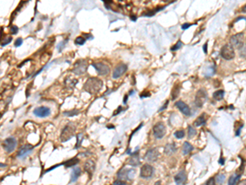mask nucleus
I'll return each instance as SVG.
<instances>
[{"label":"nucleus","mask_w":246,"mask_h":185,"mask_svg":"<svg viewBox=\"0 0 246 185\" xmlns=\"http://www.w3.org/2000/svg\"><path fill=\"white\" fill-rule=\"evenodd\" d=\"M93 67L95 68V70L97 71L99 75L102 76H105L107 74L109 73L110 72V68L108 65L103 64V63H95L93 64Z\"/></svg>","instance_id":"9"},{"label":"nucleus","mask_w":246,"mask_h":185,"mask_svg":"<svg viewBox=\"0 0 246 185\" xmlns=\"http://www.w3.org/2000/svg\"><path fill=\"white\" fill-rule=\"evenodd\" d=\"M59 165H60V164H57V165H56V166H53V167L50 168V169H49V170H46V172H49V171L52 170H53L54 168H56V167H57V166H59Z\"/></svg>","instance_id":"45"},{"label":"nucleus","mask_w":246,"mask_h":185,"mask_svg":"<svg viewBox=\"0 0 246 185\" xmlns=\"http://www.w3.org/2000/svg\"><path fill=\"white\" fill-rule=\"evenodd\" d=\"M235 55V50L231 44H225L221 50V56L226 60H231Z\"/></svg>","instance_id":"3"},{"label":"nucleus","mask_w":246,"mask_h":185,"mask_svg":"<svg viewBox=\"0 0 246 185\" xmlns=\"http://www.w3.org/2000/svg\"><path fill=\"white\" fill-rule=\"evenodd\" d=\"M196 135V130L193 128L192 126H189L188 128V136L189 137H193L194 136Z\"/></svg>","instance_id":"29"},{"label":"nucleus","mask_w":246,"mask_h":185,"mask_svg":"<svg viewBox=\"0 0 246 185\" xmlns=\"http://www.w3.org/2000/svg\"><path fill=\"white\" fill-rule=\"evenodd\" d=\"M206 123V119L204 117V114L198 117L196 119V120L194 122V125L195 127H199V126H203Z\"/></svg>","instance_id":"23"},{"label":"nucleus","mask_w":246,"mask_h":185,"mask_svg":"<svg viewBox=\"0 0 246 185\" xmlns=\"http://www.w3.org/2000/svg\"><path fill=\"white\" fill-rule=\"evenodd\" d=\"M212 97L216 100H222L223 97H224V91L220 90V91L215 92L213 93V95H212Z\"/></svg>","instance_id":"25"},{"label":"nucleus","mask_w":246,"mask_h":185,"mask_svg":"<svg viewBox=\"0 0 246 185\" xmlns=\"http://www.w3.org/2000/svg\"><path fill=\"white\" fill-rule=\"evenodd\" d=\"M131 19L132 21H136V17L135 16H131Z\"/></svg>","instance_id":"49"},{"label":"nucleus","mask_w":246,"mask_h":185,"mask_svg":"<svg viewBox=\"0 0 246 185\" xmlns=\"http://www.w3.org/2000/svg\"><path fill=\"white\" fill-rule=\"evenodd\" d=\"M16 143H17V142H16V140L15 139L14 137H7L3 143V147L7 152L9 153V152H12L15 149V147L16 146Z\"/></svg>","instance_id":"7"},{"label":"nucleus","mask_w":246,"mask_h":185,"mask_svg":"<svg viewBox=\"0 0 246 185\" xmlns=\"http://www.w3.org/2000/svg\"><path fill=\"white\" fill-rule=\"evenodd\" d=\"M193 149H194V147H193V146H192L190 143H187V142L184 143V145H183L182 147V151L184 155H188V154H190V152L193 151Z\"/></svg>","instance_id":"22"},{"label":"nucleus","mask_w":246,"mask_h":185,"mask_svg":"<svg viewBox=\"0 0 246 185\" xmlns=\"http://www.w3.org/2000/svg\"><path fill=\"white\" fill-rule=\"evenodd\" d=\"M81 174V170L79 167H76L75 169H73V170L71 172V182H76L77 180V178H79V176Z\"/></svg>","instance_id":"18"},{"label":"nucleus","mask_w":246,"mask_h":185,"mask_svg":"<svg viewBox=\"0 0 246 185\" xmlns=\"http://www.w3.org/2000/svg\"><path fill=\"white\" fill-rule=\"evenodd\" d=\"M17 31H18V27H16V26H13L12 27H11V32H12V34H16L17 33Z\"/></svg>","instance_id":"37"},{"label":"nucleus","mask_w":246,"mask_h":185,"mask_svg":"<svg viewBox=\"0 0 246 185\" xmlns=\"http://www.w3.org/2000/svg\"><path fill=\"white\" fill-rule=\"evenodd\" d=\"M33 113L35 116H37L39 118H45V117H48L49 114H51V110L48 107L41 106L35 109Z\"/></svg>","instance_id":"11"},{"label":"nucleus","mask_w":246,"mask_h":185,"mask_svg":"<svg viewBox=\"0 0 246 185\" xmlns=\"http://www.w3.org/2000/svg\"><path fill=\"white\" fill-rule=\"evenodd\" d=\"M225 181V175L222 174H218V176L216 177V183L217 184H222Z\"/></svg>","instance_id":"30"},{"label":"nucleus","mask_w":246,"mask_h":185,"mask_svg":"<svg viewBox=\"0 0 246 185\" xmlns=\"http://www.w3.org/2000/svg\"><path fill=\"white\" fill-rule=\"evenodd\" d=\"M149 95H150L149 93H147V94H142L140 96V98H144V97H148V96H149Z\"/></svg>","instance_id":"44"},{"label":"nucleus","mask_w":246,"mask_h":185,"mask_svg":"<svg viewBox=\"0 0 246 185\" xmlns=\"http://www.w3.org/2000/svg\"><path fill=\"white\" fill-rule=\"evenodd\" d=\"M12 41V37H8V38H7L6 40H3V42H2V44H1V46H5L6 44H9V43Z\"/></svg>","instance_id":"35"},{"label":"nucleus","mask_w":246,"mask_h":185,"mask_svg":"<svg viewBox=\"0 0 246 185\" xmlns=\"http://www.w3.org/2000/svg\"><path fill=\"white\" fill-rule=\"evenodd\" d=\"M94 168H95V164H94V162L92 161L91 160H89L85 162L84 166V170L86 171L87 173L90 174H91L94 171Z\"/></svg>","instance_id":"17"},{"label":"nucleus","mask_w":246,"mask_h":185,"mask_svg":"<svg viewBox=\"0 0 246 185\" xmlns=\"http://www.w3.org/2000/svg\"><path fill=\"white\" fill-rule=\"evenodd\" d=\"M174 136L176 137V138L178 139H181L185 137V132L183 130H179V131H176V133H174Z\"/></svg>","instance_id":"32"},{"label":"nucleus","mask_w":246,"mask_h":185,"mask_svg":"<svg viewBox=\"0 0 246 185\" xmlns=\"http://www.w3.org/2000/svg\"><path fill=\"white\" fill-rule=\"evenodd\" d=\"M154 135L157 139H162L166 133V128L164 123L162 122H158L155 124L153 128Z\"/></svg>","instance_id":"5"},{"label":"nucleus","mask_w":246,"mask_h":185,"mask_svg":"<svg viewBox=\"0 0 246 185\" xmlns=\"http://www.w3.org/2000/svg\"><path fill=\"white\" fill-rule=\"evenodd\" d=\"M78 162H79V160H78L77 158L75 157V158H72V159H71L69 160L64 162L63 164L66 167H71V166H73V165L77 164Z\"/></svg>","instance_id":"26"},{"label":"nucleus","mask_w":246,"mask_h":185,"mask_svg":"<svg viewBox=\"0 0 246 185\" xmlns=\"http://www.w3.org/2000/svg\"><path fill=\"white\" fill-rule=\"evenodd\" d=\"M219 163L222 164V165H223V164H224V160H223V159H222V158H221V159L219 160Z\"/></svg>","instance_id":"46"},{"label":"nucleus","mask_w":246,"mask_h":185,"mask_svg":"<svg viewBox=\"0 0 246 185\" xmlns=\"http://www.w3.org/2000/svg\"><path fill=\"white\" fill-rule=\"evenodd\" d=\"M127 70V66L125 64H121L119 66H117L113 72V78L114 79H117L120 78L121 75H123Z\"/></svg>","instance_id":"14"},{"label":"nucleus","mask_w":246,"mask_h":185,"mask_svg":"<svg viewBox=\"0 0 246 185\" xmlns=\"http://www.w3.org/2000/svg\"><path fill=\"white\" fill-rule=\"evenodd\" d=\"M215 184V178H210L206 182V184Z\"/></svg>","instance_id":"39"},{"label":"nucleus","mask_w":246,"mask_h":185,"mask_svg":"<svg viewBox=\"0 0 246 185\" xmlns=\"http://www.w3.org/2000/svg\"><path fill=\"white\" fill-rule=\"evenodd\" d=\"M84 42H85V39L82 36H78L75 40V44H78V45H82V44H84Z\"/></svg>","instance_id":"31"},{"label":"nucleus","mask_w":246,"mask_h":185,"mask_svg":"<svg viewBox=\"0 0 246 185\" xmlns=\"http://www.w3.org/2000/svg\"><path fill=\"white\" fill-rule=\"evenodd\" d=\"M239 184H246V180H243V181H240L239 182Z\"/></svg>","instance_id":"50"},{"label":"nucleus","mask_w":246,"mask_h":185,"mask_svg":"<svg viewBox=\"0 0 246 185\" xmlns=\"http://www.w3.org/2000/svg\"><path fill=\"white\" fill-rule=\"evenodd\" d=\"M75 132H76V126L72 123L67 124L63 129L61 136H60L61 141L63 143H65V142L70 140L75 134Z\"/></svg>","instance_id":"2"},{"label":"nucleus","mask_w":246,"mask_h":185,"mask_svg":"<svg viewBox=\"0 0 246 185\" xmlns=\"http://www.w3.org/2000/svg\"><path fill=\"white\" fill-rule=\"evenodd\" d=\"M128 170L129 169H122L117 173V177L119 178V179L121 180H129L128 179Z\"/></svg>","instance_id":"21"},{"label":"nucleus","mask_w":246,"mask_h":185,"mask_svg":"<svg viewBox=\"0 0 246 185\" xmlns=\"http://www.w3.org/2000/svg\"><path fill=\"white\" fill-rule=\"evenodd\" d=\"M158 156H159V152L156 149V148H153V149H150L148 151L144 156V158L147 160L148 161H150V162H154L158 160Z\"/></svg>","instance_id":"12"},{"label":"nucleus","mask_w":246,"mask_h":185,"mask_svg":"<svg viewBox=\"0 0 246 185\" xmlns=\"http://www.w3.org/2000/svg\"><path fill=\"white\" fill-rule=\"evenodd\" d=\"M175 105H176V106L180 110H181V112H182L183 114H185V115H187V116L190 115V107L188 106L185 102H183V101H181V100L176 101Z\"/></svg>","instance_id":"15"},{"label":"nucleus","mask_w":246,"mask_h":185,"mask_svg":"<svg viewBox=\"0 0 246 185\" xmlns=\"http://www.w3.org/2000/svg\"><path fill=\"white\" fill-rule=\"evenodd\" d=\"M153 174H154V168L150 164H145L141 167L140 174L141 178H150L153 175Z\"/></svg>","instance_id":"10"},{"label":"nucleus","mask_w":246,"mask_h":185,"mask_svg":"<svg viewBox=\"0 0 246 185\" xmlns=\"http://www.w3.org/2000/svg\"><path fill=\"white\" fill-rule=\"evenodd\" d=\"M129 164H131V166H138L139 164H140V160L138 156V152L134 153V156L131 157V160H129Z\"/></svg>","instance_id":"20"},{"label":"nucleus","mask_w":246,"mask_h":185,"mask_svg":"<svg viewBox=\"0 0 246 185\" xmlns=\"http://www.w3.org/2000/svg\"><path fill=\"white\" fill-rule=\"evenodd\" d=\"M240 174H233V175H231V178H230V179H229V182H228V184H238L239 183V178H240Z\"/></svg>","instance_id":"24"},{"label":"nucleus","mask_w":246,"mask_h":185,"mask_svg":"<svg viewBox=\"0 0 246 185\" xmlns=\"http://www.w3.org/2000/svg\"><path fill=\"white\" fill-rule=\"evenodd\" d=\"M120 1H121V0H120Z\"/></svg>","instance_id":"54"},{"label":"nucleus","mask_w":246,"mask_h":185,"mask_svg":"<svg viewBox=\"0 0 246 185\" xmlns=\"http://www.w3.org/2000/svg\"><path fill=\"white\" fill-rule=\"evenodd\" d=\"M104 3H113V1L112 0H103Z\"/></svg>","instance_id":"48"},{"label":"nucleus","mask_w":246,"mask_h":185,"mask_svg":"<svg viewBox=\"0 0 246 185\" xmlns=\"http://www.w3.org/2000/svg\"><path fill=\"white\" fill-rule=\"evenodd\" d=\"M78 114H79V110L78 109H73V110H71V111H66V112L63 113L64 115H67V116H69V117L75 116V115H77Z\"/></svg>","instance_id":"28"},{"label":"nucleus","mask_w":246,"mask_h":185,"mask_svg":"<svg viewBox=\"0 0 246 185\" xmlns=\"http://www.w3.org/2000/svg\"><path fill=\"white\" fill-rule=\"evenodd\" d=\"M121 110H122V107L119 106L118 107V109L116 110V113H114V114H113V115H117V114H118L120 113V111H121Z\"/></svg>","instance_id":"42"},{"label":"nucleus","mask_w":246,"mask_h":185,"mask_svg":"<svg viewBox=\"0 0 246 185\" xmlns=\"http://www.w3.org/2000/svg\"><path fill=\"white\" fill-rule=\"evenodd\" d=\"M183 45L182 42L181 41V40H179L178 42L176 43L175 45H173V47H171V51H176V50H178L179 49H181V46Z\"/></svg>","instance_id":"33"},{"label":"nucleus","mask_w":246,"mask_h":185,"mask_svg":"<svg viewBox=\"0 0 246 185\" xmlns=\"http://www.w3.org/2000/svg\"><path fill=\"white\" fill-rule=\"evenodd\" d=\"M107 128H114V127H113V126H108Z\"/></svg>","instance_id":"53"},{"label":"nucleus","mask_w":246,"mask_h":185,"mask_svg":"<svg viewBox=\"0 0 246 185\" xmlns=\"http://www.w3.org/2000/svg\"><path fill=\"white\" fill-rule=\"evenodd\" d=\"M113 184H123V185H125L126 184V182H125L124 180L118 179V180H116V181L113 183Z\"/></svg>","instance_id":"38"},{"label":"nucleus","mask_w":246,"mask_h":185,"mask_svg":"<svg viewBox=\"0 0 246 185\" xmlns=\"http://www.w3.org/2000/svg\"><path fill=\"white\" fill-rule=\"evenodd\" d=\"M192 26V24H190V23H185V24H183L182 26H181V28L183 29V30H186V29H188L190 27H191Z\"/></svg>","instance_id":"40"},{"label":"nucleus","mask_w":246,"mask_h":185,"mask_svg":"<svg viewBox=\"0 0 246 185\" xmlns=\"http://www.w3.org/2000/svg\"><path fill=\"white\" fill-rule=\"evenodd\" d=\"M176 151V147L174 144H167V146L165 147L164 148V151H165V154L166 155H172L173 153H175Z\"/></svg>","instance_id":"19"},{"label":"nucleus","mask_w":246,"mask_h":185,"mask_svg":"<svg viewBox=\"0 0 246 185\" xmlns=\"http://www.w3.org/2000/svg\"><path fill=\"white\" fill-rule=\"evenodd\" d=\"M163 7H159V8H157L156 10H153V11H150V12H148V13H147L146 14H144V16H148V17H151V16H154V15L157 13V12H158V11H160V10H162Z\"/></svg>","instance_id":"34"},{"label":"nucleus","mask_w":246,"mask_h":185,"mask_svg":"<svg viewBox=\"0 0 246 185\" xmlns=\"http://www.w3.org/2000/svg\"><path fill=\"white\" fill-rule=\"evenodd\" d=\"M32 150H33V147L31 145L26 144V145L23 146L21 149L19 150V151L17 153V157L23 159L26 156H27L32 151Z\"/></svg>","instance_id":"13"},{"label":"nucleus","mask_w":246,"mask_h":185,"mask_svg":"<svg viewBox=\"0 0 246 185\" xmlns=\"http://www.w3.org/2000/svg\"><path fill=\"white\" fill-rule=\"evenodd\" d=\"M207 98H208V95L204 89L199 90L196 94V96H195V103L196 106L199 107V108L203 107Z\"/></svg>","instance_id":"6"},{"label":"nucleus","mask_w":246,"mask_h":185,"mask_svg":"<svg viewBox=\"0 0 246 185\" xmlns=\"http://www.w3.org/2000/svg\"><path fill=\"white\" fill-rule=\"evenodd\" d=\"M207 46H208V44H207V43L205 44L204 45V53H207Z\"/></svg>","instance_id":"47"},{"label":"nucleus","mask_w":246,"mask_h":185,"mask_svg":"<svg viewBox=\"0 0 246 185\" xmlns=\"http://www.w3.org/2000/svg\"><path fill=\"white\" fill-rule=\"evenodd\" d=\"M230 42L233 47L237 48L238 50H240L244 46V34L238 33L236 35L232 36L231 37Z\"/></svg>","instance_id":"4"},{"label":"nucleus","mask_w":246,"mask_h":185,"mask_svg":"<svg viewBox=\"0 0 246 185\" xmlns=\"http://www.w3.org/2000/svg\"><path fill=\"white\" fill-rule=\"evenodd\" d=\"M127 95H125V97H124V101H123V103H124V104H126V103H127Z\"/></svg>","instance_id":"51"},{"label":"nucleus","mask_w":246,"mask_h":185,"mask_svg":"<svg viewBox=\"0 0 246 185\" xmlns=\"http://www.w3.org/2000/svg\"><path fill=\"white\" fill-rule=\"evenodd\" d=\"M242 11H243V12H244V13H245V12H246V5H245V7H243V9H242Z\"/></svg>","instance_id":"52"},{"label":"nucleus","mask_w":246,"mask_h":185,"mask_svg":"<svg viewBox=\"0 0 246 185\" xmlns=\"http://www.w3.org/2000/svg\"><path fill=\"white\" fill-rule=\"evenodd\" d=\"M179 92H180V86L176 85L174 87H173L172 92H171V97H172V100L176 99V97L179 95Z\"/></svg>","instance_id":"27"},{"label":"nucleus","mask_w":246,"mask_h":185,"mask_svg":"<svg viewBox=\"0 0 246 185\" xmlns=\"http://www.w3.org/2000/svg\"><path fill=\"white\" fill-rule=\"evenodd\" d=\"M87 63L84 60H79L77 61L75 66H74V69H73V72L77 74V75H81L84 73L86 70H87Z\"/></svg>","instance_id":"8"},{"label":"nucleus","mask_w":246,"mask_h":185,"mask_svg":"<svg viewBox=\"0 0 246 185\" xmlns=\"http://www.w3.org/2000/svg\"><path fill=\"white\" fill-rule=\"evenodd\" d=\"M168 101H166V103H165V105H163V107H162L160 109H159V111H162V110H163V109H165L167 107H168Z\"/></svg>","instance_id":"43"},{"label":"nucleus","mask_w":246,"mask_h":185,"mask_svg":"<svg viewBox=\"0 0 246 185\" xmlns=\"http://www.w3.org/2000/svg\"><path fill=\"white\" fill-rule=\"evenodd\" d=\"M82 136V134H79L77 137V146H76V148H78L79 147H80V139H82V138H80V137Z\"/></svg>","instance_id":"41"},{"label":"nucleus","mask_w":246,"mask_h":185,"mask_svg":"<svg viewBox=\"0 0 246 185\" xmlns=\"http://www.w3.org/2000/svg\"><path fill=\"white\" fill-rule=\"evenodd\" d=\"M22 43H23L22 39H21V38H18V39H16V41H15V46H16V47H19V46H21Z\"/></svg>","instance_id":"36"},{"label":"nucleus","mask_w":246,"mask_h":185,"mask_svg":"<svg viewBox=\"0 0 246 185\" xmlns=\"http://www.w3.org/2000/svg\"><path fill=\"white\" fill-rule=\"evenodd\" d=\"M186 180H187V175H186L185 171L181 170L175 176V182L176 184H185Z\"/></svg>","instance_id":"16"},{"label":"nucleus","mask_w":246,"mask_h":185,"mask_svg":"<svg viewBox=\"0 0 246 185\" xmlns=\"http://www.w3.org/2000/svg\"><path fill=\"white\" fill-rule=\"evenodd\" d=\"M103 86V82L98 78H92L88 79L84 85V90L90 94L98 92Z\"/></svg>","instance_id":"1"}]
</instances>
